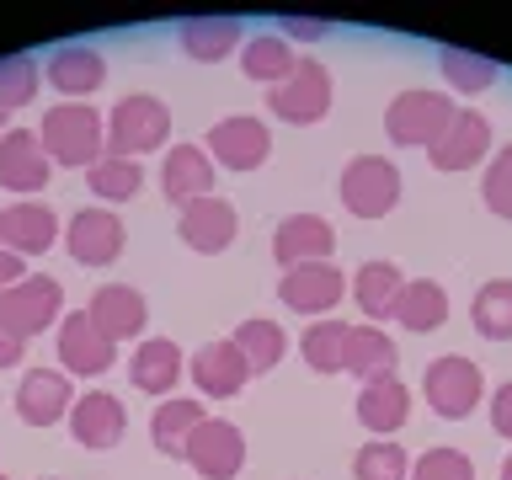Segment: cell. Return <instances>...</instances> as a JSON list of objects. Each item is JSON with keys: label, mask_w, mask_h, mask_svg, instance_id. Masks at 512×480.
Segmentation results:
<instances>
[{"label": "cell", "mask_w": 512, "mask_h": 480, "mask_svg": "<svg viewBox=\"0 0 512 480\" xmlns=\"http://www.w3.org/2000/svg\"><path fill=\"white\" fill-rule=\"evenodd\" d=\"M43 150L54 166H80L91 171L96 160L107 155V118H96L86 102H59L43 112V128H38Z\"/></svg>", "instance_id": "obj_1"}, {"label": "cell", "mask_w": 512, "mask_h": 480, "mask_svg": "<svg viewBox=\"0 0 512 480\" xmlns=\"http://www.w3.org/2000/svg\"><path fill=\"white\" fill-rule=\"evenodd\" d=\"M454 96L448 91H427V86H411L400 91L390 107H384V134H390L400 150H432L443 139V128L454 123Z\"/></svg>", "instance_id": "obj_2"}, {"label": "cell", "mask_w": 512, "mask_h": 480, "mask_svg": "<svg viewBox=\"0 0 512 480\" xmlns=\"http://www.w3.org/2000/svg\"><path fill=\"white\" fill-rule=\"evenodd\" d=\"M166 134H171V112L150 91H128L123 102L107 112V155L139 160L144 150H160Z\"/></svg>", "instance_id": "obj_3"}, {"label": "cell", "mask_w": 512, "mask_h": 480, "mask_svg": "<svg viewBox=\"0 0 512 480\" xmlns=\"http://www.w3.org/2000/svg\"><path fill=\"white\" fill-rule=\"evenodd\" d=\"M336 198L358 219H384L400 203V166L384 155H352L336 182Z\"/></svg>", "instance_id": "obj_4"}, {"label": "cell", "mask_w": 512, "mask_h": 480, "mask_svg": "<svg viewBox=\"0 0 512 480\" xmlns=\"http://www.w3.org/2000/svg\"><path fill=\"white\" fill-rule=\"evenodd\" d=\"M422 395H427V406L438 411L443 422H464V416L486 400V374H480V363L459 358V352H443V358L427 363Z\"/></svg>", "instance_id": "obj_5"}, {"label": "cell", "mask_w": 512, "mask_h": 480, "mask_svg": "<svg viewBox=\"0 0 512 480\" xmlns=\"http://www.w3.org/2000/svg\"><path fill=\"white\" fill-rule=\"evenodd\" d=\"M59 304H64L59 278H48V272H32V278L0 288V326L27 342V336H38L43 326H54V320H59Z\"/></svg>", "instance_id": "obj_6"}, {"label": "cell", "mask_w": 512, "mask_h": 480, "mask_svg": "<svg viewBox=\"0 0 512 480\" xmlns=\"http://www.w3.org/2000/svg\"><path fill=\"white\" fill-rule=\"evenodd\" d=\"M267 107L278 112L283 123H294V128L320 123L331 112V75H326V64H320V59H299V70L267 91Z\"/></svg>", "instance_id": "obj_7"}, {"label": "cell", "mask_w": 512, "mask_h": 480, "mask_svg": "<svg viewBox=\"0 0 512 480\" xmlns=\"http://www.w3.org/2000/svg\"><path fill=\"white\" fill-rule=\"evenodd\" d=\"M203 480H235L240 464H246V432L235 422H219V416H203L198 432L187 438V454H182Z\"/></svg>", "instance_id": "obj_8"}, {"label": "cell", "mask_w": 512, "mask_h": 480, "mask_svg": "<svg viewBox=\"0 0 512 480\" xmlns=\"http://www.w3.org/2000/svg\"><path fill=\"white\" fill-rule=\"evenodd\" d=\"M342 267L336 262H299V267H288L283 272V283H278V299L288 304V310H299V315H331L336 304H342Z\"/></svg>", "instance_id": "obj_9"}, {"label": "cell", "mask_w": 512, "mask_h": 480, "mask_svg": "<svg viewBox=\"0 0 512 480\" xmlns=\"http://www.w3.org/2000/svg\"><path fill=\"white\" fill-rule=\"evenodd\" d=\"M203 150H208V160H219L224 171H256L272 155V134H267V123L235 112V118H224V123L208 128Z\"/></svg>", "instance_id": "obj_10"}, {"label": "cell", "mask_w": 512, "mask_h": 480, "mask_svg": "<svg viewBox=\"0 0 512 480\" xmlns=\"http://www.w3.org/2000/svg\"><path fill=\"white\" fill-rule=\"evenodd\" d=\"M112 358H118V342H107V336L91 326L86 310L59 315V363H64V374L96 379V374L112 368Z\"/></svg>", "instance_id": "obj_11"}, {"label": "cell", "mask_w": 512, "mask_h": 480, "mask_svg": "<svg viewBox=\"0 0 512 480\" xmlns=\"http://www.w3.org/2000/svg\"><path fill=\"white\" fill-rule=\"evenodd\" d=\"M64 246L80 267H107L118 262L123 251V219L112 208H80V214L64 224Z\"/></svg>", "instance_id": "obj_12"}, {"label": "cell", "mask_w": 512, "mask_h": 480, "mask_svg": "<svg viewBox=\"0 0 512 480\" xmlns=\"http://www.w3.org/2000/svg\"><path fill=\"white\" fill-rule=\"evenodd\" d=\"M48 176H54V160H48L43 139L32 134V128H6V134H0V187L43 192Z\"/></svg>", "instance_id": "obj_13"}, {"label": "cell", "mask_w": 512, "mask_h": 480, "mask_svg": "<svg viewBox=\"0 0 512 480\" xmlns=\"http://www.w3.org/2000/svg\"><path fill=\"white\" fill-rule=\"evenodd\" d=\"M176 235H182L198 256H219V251H230V240L240 235V219H235V208L214 192V198H198V203H187L182 214H176Z\"/></svg>", "instance_id": "obj_14"}, {"label": "cell", "mask_w": 512, "mask_h": 480, "mask_svg": "<svg viewBox=\"0 0 512 480\" xmlns=\"http://www.w3.org/2000/svg\"><path fill=\"white\" fill-rule=\"evenodd\" d=\"M75 390L64 379V368H27V379L16 384V416L27 427H54L59 416H70Z\"/></svg>", "instance_id": "obj_15"}, {"label": "cell", "mask_w": 512, "mask_h": 480, "mask_svg": "<svg viewBox=\"0 0 512 480\" xmlns=\"http://www.w3.org/2000/svg\"><path fill=\"white\" fill-rule=\"evenodd\" d=\"M187 379L198 384L203 395H214V400H230L246 390V379H251V368L246 358H240V347L224 336V342H203L198 352L187 358Z\"/></svg>", "instance_id": "obj_16"}, {"label": "cell", "mask_w": 512, "mask_h": 480, "mask_svg": "<svg viewBox=\"0 0 512 480\" xmlns=\"http://www.w3.org/2000/svg\"><path fill=\"white\" fill-rule=\"evenodd\" d=\"M427 155H432L438 171H470V166H480V160L491 155V123L480 118L475 107H459L454 123L443 128V139L432 144Z\"/></svg>", "instance_id": "obj_17"}, {"label": "cell", "mask_w": 512, "mask_h": 480, "mask_svg": "<svg viewBox=\"0 0 512 480\" xmlns=\"http://www.w3.org/2000/svg\"><path fill=\"white\" fill-rule=\"evenodd\" d=\"M331 251H336V230L320 214H288L272 230V256L283 262V272L299 262H331Z\"/></svg>", "instance_id": "obj_18"}, {"label": "cell", "mask_w": 512, "mask_h": 480, "mask_svg": "<svg viewBox=\"0 0 512 480\" xmlns=\"http://www.w3.org/2000/svg\"><path fill=\"white\" fill-rule=\"evenodd\" d=\"M91 326L107 336V342H128V336L144 331V320H150V310H144V294L134 283H102L86 304Z\"/></svg>", "instance_id": "obj_19"}, {"label": "cell", "mask_w": 512, "mask_h": 480, "mask_svg": "<svg viewBox=\"0 0 512 480\" xmlns=\"http://www.w3.org/2000/svg\"><path fill=\"white\" fill-rule=\"evenodd\" d=\"M123 427H128L123 400L107 395V390H86L70 406V438L80 448H118L123 443Z\"/></svg>", "instance_id": "obj_20"}, {"label": "cell", "mask_w": 512, "mask_h": 480, "mask_svg": "<svg viewBox=\"0 0 512 480\" xmlns=\"http://www.w3.org/2000/svg\"><path fill=\"white\" fill-rule=\"evenodd\" d=\"M160 192H166L176 208L214 198V160H208L203 144H171L166 166H160Z\"/></svg>", "instance_id": "obj_21"}, {"label": "cell", "mask_w": 512, "mask_h": 480, "mask_svg": "<svg viewBox=\"0 0 512 480\" xmlns=\"http://www.w3.org/2000/svg\"><path fill=\"white\" fill-rule=\"evenodd\" d=\"M59 240V219H54V208L48 203H11V208H0V246L16 251V256H38L48 251Z\"/></svg>", "instance_id": "obj_22"}, {"label": "cell", "mask_w": 512, "mask_h": 480, "mask_svg": "<svg viewBox=\"0 0 512 480\" xmlns=\"http://www.w3.org/2000/svg\"><path fill=\"white\" fill-rule=\"evenodd\" d=\"M43 75H48V86L64 91V96H91V91L107 80V64H102V54H96V48H86V43H64V48H54V54H48Z\"/></svg>", "instance_id": "obj_23"}, {"label": "cell", "mask_w": 512, "mask_h": 480, "mask_svg": "<svg viewBox=\"0 0 512 480\" xmlns=\"http://www.w3.org/2000/svg\"><path fill=\"white\" fill-rule=\"evenodd\" d=\"M182 368H187L182 347H176L171 336H150V342L134 347L128 374H134V384H139L144 395H160V400H166V395L176 390V379H182Z\"/></svg>", "instance_id": "obj_24"}, {"label": "cell", "mask_w": 512, "mask_h": 480, "mask_svg": "<svg viewBox=\"0 0 512 480\" xmlns=\"http://www.w3.org/2000/svg\"><path fill=\"white\" fill-rule=\"evenodd\" d=\"M176 38H182L187 59H198V64H219L224 54H235V48L246 43V32H240L235 16H187V22L176 27Z\"/></svg>", "instance_id": "obj_25"}, {"label": "cell", "mask_w": 512, "mask_h": 480, "mask_svg": "<svg viewBox=\"0 0 512 480\" xmlns=\"http://www.w3.org/2000/svg\"><path fill=\"white\" fill-rule=\"evenodd\" d=\"M406 416H411V390L400 379H379V384H363L358 390V422L374 432V438L400 432Z\"/></svg>", "instance_id": "obj_26"}, {"label": "cell", "mask_w": 512, "mask_h": 480, "mask_svg": "<svg viewBox=\"0 0 512 480\" xmlns=\"http://www.w3.org/2000/svg\"><path fill=\"white\" fill-rule=\"evenodd\" d=\"M352 299H358V310L368 320H395V304H400V288H406V278H400L395 262H363L358 272H352Z\"/></svg>", "instance_id": "obj_27"}, {"label": "cell", "mask_w": 512, "mask_h": 480, "mask_svg": "<svg viewBox=\"0 0 512 480\" xmlns=\"http://www.w3.org/2000/svg\"><path fill=\"white\" fill-rule=\"evenodd\" d=\"M203 406L198 400H187V395H166L155 406V416H150V443L160 448V454H171V459H182L187 454V438L198 432V422H203Z\"/></svg>", "instance_id": "obj_28"}, {"label": "cell", "mask_w": 512, "mask_h": 480, "mask_svg": "<svg viewBox=\"0 0 512 480\" xmlns=\"http://www.w3.org/2000/svg\"><path fill=\"white\" fill-rule=\"evenodd\" d=\"M240 70H246V80H267V91H272L278 80H288L299 70V54L278 32H256V38L240 43Z\"/></svg>", "instance_id": "obj_29"}, {"label": "cell", "mask_w": 512, "mask_h": 480, "mask_svg": "<svg viewBox=\"0 0 512 480\" xmlns=\"http://www.w3.org/2000/svg\"><path fill=\"white\" fill-rule=\"evenodd\" d=\"M395 363H400L395 336H384L379 326H352V352H347V374L352 379H363V384L395 379Z\"/></svg>", "instance_id": "obj_30"}, {"label": "cell", "mask_w": 512, "mask_h": 480, "mask_svg": "<svg viewBox=\"0 0 512 480\" xmlns=\"http://www.w3.org/2000/svg\"><path fill=\"white\" fill-rule=\"evenodd\" d=\"M299 352L315 374H347V352H352V326L347 320H331L320 315L310 331L299 336Z\"/></svg>", "instance_id": "obj_31"}, {"label": "cell", "mask_w": 512, "mask_h": 480, "mask_svg": "<svg viewBox=\"0 0 512 480\" xmlns=\"http://www.w3.org/2000/svg\"><path fill=\"white\" fill-rule=\"evenodd\" d=\"M230 342L240 347V358H246L251 374H267V368H278L283 363V352H288V336L278 320H262V315H251V320H240Z\"/></svg>", "instance_id": "obj_32"}, {"label": "cell", "mask_w": 512, "mask_h": 480, "mask_svg": "<svg viewBox=\"0 0 512 480\" xmlns=\"http://www.w3.org/2000/svg\"><path fill=\"white\" fill-rule=\"evenodd\" d=\"M395 320H400L406 331H438L443 320H448V294H443V283H432V278H411L406 288H400Z\"/></svg>", "instance_id": "obj_33"}, {"label": "cell", "mask_w": 512, "mask_h": 480, "mask_svg": "<svg viewBox=\"0 0 512 480\" xmlns=\"http://www.w3.org/2000/svg\"><path fill=\"white\" fill-rule=\"evenodd\" d=\"M470 320L486 342H507L512 336V278H491L480 283V294L470 304Z\"/></svg>", "instance_id": "obj_34"}, {"label": "cell", "mask_w": 512, "mask_h": 480, "mask_svg": "<svg viewBox=\"0 0 512 480\" xmlns=\"http://www.w3.org/2000/svg\"><path fill=\"white\" fill-rule=\"evenodd\" d=\"M86 187H91L102 203H128V198L144 187V166H139V160H123V155H102V160L86 171Z\"/></svg>", "instance_id": "obj_35"}, {"label": "cell", "mask_w": 512, "mask_h": 480, "mask_svg": "<svg viewBox=\"0 0 512 480\" xmlns=\"http://www.w3.org/2000/svg\"><path fill=\"white\" fill-rule=\"evenodd\" d=\"M438 70H443V80L454 91H464V96H480V91H491L496 86V59H486V54H464V48H443L438 54Z\"/></svg>", "instance_id": "obj_36"}, {"label": "cell", "mask_w": 512, "mask_h": 480, "mask_svg": "<svg viewBox=\"0 0 512 480\" xmlns=\"http://www.w3.org/2000/svg\"><path fill=\"white\" fill-rule=\"evenodd\" d=\"M352 475L358 480H406L411 475V454L395 438H368L352 459Z\"/></svg>", "instance_id": "obj_37"}, {"label": "cell", "mask_w": 512, "mask_h": 480, "mask_svg": "<svg viewBox=\"0 0 512 480\" xmlns=\"http://www.w3.org/2000/svg\"><path fill=\"white\" fill-rule=\"evenodd\" d=\"M38 80H43V70H38L32 54H6L0 59V112L32 102V96H38Z\"/></svg>", "instance_id": "obj_38"}, {"label": "cell", "mask_w": 512, "mask_h": 480, "mask_svg": "<svg viewBox=\"0 0 512 480\" xmlns=\"http://www.w3.org/2000/svg\"><path fill=\"white\" fill-rule=\"evenodd\" d=\"M480 198H486V208L496 219H512V144H502V150L491 155L486 182H480Z\"/></svg>", "instance_id": "obj_39"}, {"label": "cell", "mask_w": 512, "mask_h": 480, "mask_svg": "<svg viewBox=\"0 0 512 480\" xmlns=\"http://www.w3.org/2000/svg\"><path fill=\"white\" fill-rule=\"evenodd\" d=\"M411 480H475V464L459 448H427L422 459H411Z\"/></svg>", "instance_id": "obj_40"}, {"label": "cell", "mask_w": 512, "mask_h": 480, "mask_svg": "<svg viewBox=\"0 0 512 480\" xmlns=\"http://www.w3.org/2000/svg\"><path fill=\"white\" fill-rule=\"evenodd\" d=\"M331 22H310V16H283L278 22V38H326Z\"/></svg>", "instance_id": "obj_41"}, {"label": "cell", "mask_w": 512, "mask_h": 480, "mask_svg": "<svg viewBox=\"0 0 512 480\" xmlns=\"http://www.w3.org/2000/svg\"><path fill=\"white\" fill-rule=\"evenodd\" d=\"M491 427L502 432V438H512V379L491 395Z\"/></svg>", "instance_id": "obj_42"}, {"label": "cell", "mask_w": 512, "mask_h": 480, "mask_svg": "<svg viewBox=\"0 0 512 480\" xmlns=\"http://www.w3.org/2000/svg\"><path fill=\"white\" fill-rule=\"evenodd\" d=\"M22 278H27V272H22V256L0 246V288H11V283H22Z\"/></svg>", "instance_id": "obj_43"}, {"label": "cell", "mask_w": 512, "mask_h": 480, "mask_svg": "<svg viewBox=\"0 0 512 480\" xmlns=\"http://www.w3.org/2000/svg\"><path fill=\"white\" fill-rule=\"evenodd\" d=\"M22 336H11L6 326H0V368H16V363H22Z\"/></svg>", "instance_id": "obj_44"}, {"label": "cell", "mask_w": 512, "mask_h": 480, "mask_svg": "<svg viewBox=\"0 0 512 480\" xmlns=\"http://www.w3.org/2000/svg\"><path fill=\"white\" fill-rule=\"evenodd\" d=\"M502 480H512V459H507V464H502Z\"/></svg>", "instance_id": "obj_45"}, {"label": "cell", "mask_w": 512, "mask_h": 480, "mask_svg": "<svg viewBox=\"0 0 512 480\" xmlns=\"http://www.w3.org/2000/svg\"><path fill=\"white\" fill-rule=\"evenodd\" d=\"M0 123H6V112H0Z\"/></svg>", "instance_id": "obj_46"}, {"label": "cell", "mask_w": 512, "mask_h": 480, "mask_svg": "<svg viewBox=\"0 0 512 480\" xmlns=\"http://www.w3.org/2000/svg\"><path fill=\"white\" fill-rule=\"evenodd\" d=\"M0 480H6V470H0Z\"/></svg>", "instance_id": "obj_47"}]
</instances>
